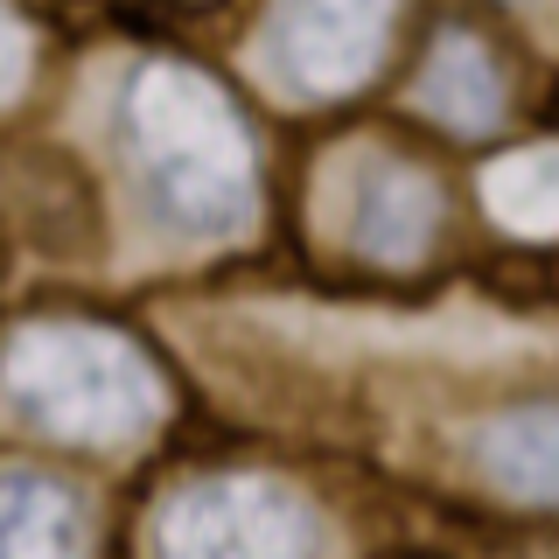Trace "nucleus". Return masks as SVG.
I'll return each mask as SVG.
<instances>
[{
  "instance_id": "nucleus-1",
  "label": "nucleus",
  "mask_w": 559,
  "mask_h": 559,
  "mask_svg": "<svg viewBox=\"0 0 559 559\" xmlns=\"http://www.w3.org/2000/svg\"><path fill=\"white\" fill-rule=\"evenodd\" d=\"M127 140L140 182L154 197V217L189 238L238 231L252 217V147L238 112L224 105L197 70L154 63L127 92Z\"/></svg>"
},
{
  "instance_id": "nucleus-2",
  "label": "nucleus",
  "mask_w": 559,
  "mask_h": 559,
  "mask_svg": "<svg viewBox=\"0 0 559 559\" xmlns=\"http://www.w3.org/2000/svg\"><path fill=\"white\" fill-rule=\"evenodd\" d=\"M8 399L70 441H127L162 413L154 371L98 329H28L8 349Z\"/></svg>"
},
{
  "instance_id": "nucleus-3",
  "label": "nucleus",
  "mask_w": 559,
  "mask_h": 559,
  "mask_svg": "<svg viewBox=\"0 0 559 559\" xmlns=\"http://www.w3.org/2000/svg\"><path fill=\"white\" fill-rule=\"evenodd\" d=\"M392 0H280L266 22V70L287 92H343L378 63Z\"/></svg>"
},
{
  "instance_id": "nucleus-4",
  "label": "nucleus",
  "mask_w": 559,
  "mask_h": 559,
  "mask_svg": "<svg viewBox=\"0 0 559 559\" xmlns=\"http://www.w3.org/2000/svg\"><path fill=\"white\" fill-rule=\"evenodd\" d=\"M168 559H301V518L273 489H203L168 518Z\"/></svg>"
},
{
  "instance_id": "nucleus-5",
  "label": "nucleus",
  "mask_w": 559,
  "mask_h": 559,
  "mask_svg": "<svg viewBox=\"0 0 559 559\" xmlns=\"http://www.w3.org/2000/svg\"><path fill=\"white\" fill-rule=\"evenodd\" d=\"M433 217H441V197H433V182L406 162H378L364 175L357 203H349V231L378 259H413L419 245L433 238Z\"/></svg>"
},
{
  "instance_id": "nucleus-6",
  "label": "nucleus",
  "mask_w": 559,
  "mask_h": 559,
  "mask_svg": "<svg viewBox=\"0 0 559 559\" xmlns=\"http://www.w3.org/2000/svg\"><path fill=\"white\" fill-rule=\"evenodd\" d=\"M0 559H84V518L57 483L0 476Z\"/></svg>"
},
{
  "instance_id": "nucleus-7",
  "label": "nucleus",
  "mask_w": 559,
  "mask_h": 559,
  "mask_svg": "<svg viewBox=\"0 0 559 559\" xmlns=\"http://www.w3.org/2000/svg\"><path fill=\"white\" fill-rule=\"evenodd\" d=\"M483 462L511 497L559 503V406H518V413L489 419Z\"/></svg>"
},
{
  "instance_id": "nucleus-8",
  "label": "nucleus",
  "mask_w": 559,
  "mask_h": 559,
  "mask_svg": "<svg viewBox=\"0 0 559 559\" xmlns=\"http://www.w3.org/2000/svg\"><path fill=\"white\" fill-rule=\"evenodd\" d=\"M419 98H427V112H441L448 127L483 133L489 119H497V105H503V78H497V63H489V49L476 35H441Z\"/></svg>"
},
{
  "instance_id": "nucleus-9",
  "label": "nucleus",
  "mask_w": 559,
  "mask_h": 559,
  "mask_svg": "<svg viewBox=\"0 0 559 559\" xmlns=\"http://www.w3.org/2000/svg\"><path fill=\"white\" fill-rule=\"evenodd\" d=\"M489 203H497V217L518 224V231H559V154L532 147V154L497 162V175H489Z\"/></svg>"
},
{
  "instance_id": "nucleus-10",
  "label": "nucleus",
  "mask_w": 559,
  "mask_h": 559,
  "mask_svg": "<svg viewBox=\"0 0 559 559\" xmlns=\"http://www.w3.org/2000/svg\"><path fill=\"white\" fill-rule=\"evenodd\" d=\"M28 28H22V14L8 8V0H0V105H8L14 92H22L28 84Z\"/></svg>"
},
{
  "instance_id": "nucleus-11",
  "label": "nucleus",
  "mask_w": 559,
  "mask_h": 559,
  "mask_svg": "<svg viewBox=\"0 0 559 559\" xmlns=\"http://www.w3.org/2000/svg\"><path fill=\"white\" fill-rule=\"evenodd\" d=\"M524 8H546V0H524Z\"/></svg>"
}]
</instances>
